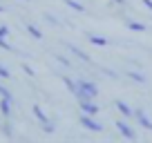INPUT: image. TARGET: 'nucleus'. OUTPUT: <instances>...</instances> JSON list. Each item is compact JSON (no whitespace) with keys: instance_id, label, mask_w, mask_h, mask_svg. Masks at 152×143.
<instances>
[{"instance_id":"obj_21","label":"nucleus","mask_w":152,"mask_h":143,"mask_svg":"<svg viewBox=\"0 0 152 143\" xmlns=\"http://www.w3.org/2000/svg\"><path fill=\"white\" fill-rule=\"evenodd\" d=\"M141 2H143V5H145L148 9H150V11H152V0H141Z\"/></svg>"},{"instance_id":"obj_19","label":"nucleus","mask_w":152,"mask_h":143,"mask_svg":"<svg viewBox=\"0 0 152 143\" xmlns=\"http://www.w3.org/2000/svg\"><path fill=\"white\" fill-rule=\"evenodd\" d=\"M56 61H58V63H63L65 67H69V61H67V58H63V56H56Z\"/></svg>"},{"instance_id":"obj_8","label":"nucleus","mask_w":152,"mask_h":143,"mask_svg":"<svg viewBox=\"0 0 152 143\" xmlns=\"http://www.w3.org/2000/svg\"><path fill=\"white\" fill-rule=\"evenodd\" d=\"M114 105H116V110H119L121 114L125 116V119H128V116H132V114H134V112L130 110V105H128V103H123V101H116V103H114Z\"/></svg>"},{"instance_id":"obj_6","label":"nucleus","mask_w":152,"mask_h":143,"mask_svg":"<svg viewBox=\"0 0 152 143\" xmlns=\"http://www.w3.org/2000/svg\"><path fill=\"white\" fill-rule=\"evenodd\" d=\"M134 116H137V121L141 123V128H145V130H150V132H152V121L148 119V114L141 110V107H139V110L134 112Z\"/></svg>"},{"instance_id":"obj_9","label":"nucleus","mask_w":152,"mask_h":143,"mask_svg":"<svg viewBox=\"0 0 152 143\" xmlns=\"http://www.w3.org/2000/svg\"><path fill=\"white\" fill-rule=\"evenodd\" d=\"M125 76H130L132 81H137V83H145V76H143V74H139V72L128 69V72H125Z\"/></svg>"},{"instance_id":"obj_5","label":"nucleus","mask_w":152,"mask_h":143,"mask_svg":"<svg viewBox=\"0 0 152 143\" xmlns=\"http://www.w3.org/2000/svg\"><path fill=\"white\" fill-rule=\"evenodd\" d=\"M76 83H78V87H81L90 98H96V96H99V87H96L94 83H90V81H76Z\"/></svg>"},{"instance_id":"obj_20","label":"nucleus","mask_w":152,"mask_h":143,"mask_svg":"<svg viewBox=\"0 0 152 143\" xmlns=\"http://www.w3.org/2000/svg\"><path fill=\"white\" fill-rule=\"evenodd\" d=\"M23 69H25V74H27V76H34V69H31V67H29V65H25Z\"/></svg>"},{"instance_id":"obj_13","label":"nucleus","mask_w":152,"mask_h":143,"mask_svg":"<svg viewBox=\"0 0 152 143\" xmlns=\"http://www.w3.org/2000/svg\"><path fill=\"white\" fill-rule=\"evenodd\" d=\"M69 52H74V54H76V56L81 58V61H85V63H90V56H87V54H83V52H81V49H78V47H74V45H69Z\"/></svg>"},{"instance_id":"obj_12","label":"nucleus","mask_w":152,"mask_h":143,"mask_svg":"<svg viewBox=\"0 0 152 143\" xmlns=\"http://www.w3.org/2000/svg\"><path fill=\"white\" fill-rule=\"evenodd\" d=\"M27 31L31 34V36H34L36 40H40V38H43V31H40L38 27H34V25H27Z\"/></svg>"},{"instance_id":"obj_16","label":"nucleus","mask_w":152,"mask_h":143,"mask_svg":"<svg viewBox=\"0 0 152 143\" xmlns=\"http://www.w3.org/2000/svg\"><path fill=\"white\" fill-rule=\"evenodd\" d=\"M9 76H11V72L5 65H0V78H9Z\"/></svg>"},{"instance_id":"obj_11","label":"nucleus","mask_w":152,"mask_h":143,"mask_svg":"<svg viewBox=\"0 0 152 143\" xmlns=\"http://www.w3.org/2000/svg\"><path fill=\"white\" fill-rule=\"evenodd\" d=\"M65 5L69 7V9H74V11H81V14L85 11V7H83L81 2H76V0H65Z\"/></svg>"},{"instance_id":"obj_2","label":"nucleus","mask_w":152,"mask_h":143,"mask_svg":"<svg viewBox=\"0 0 152 143\" xmlns=\"http://www.w3.org/2000/svg\"><path fill=\"white\" fill-rule=\"evenodd\" d=\"M78 121H81V125H83V128L92 130V132H103V125H101V123H96V121H94V116H92V114H85V112H83V114H81V119H78Z\"/></svg>"},{"instance_id":"obj_10","label":"nucleus","mask_w":152,"mask_h":143,"mask_svg":"<svg viewBox=\"0 0 152 143\" xmlns=\"http://www.w3.org/2000/svg\"><path fill=\"white\" fill-rule=\"evenodd\" d=\"M90 43H92V45H99V47H105V45H107V38H101V36L90 34Z\"/></svg>"},{"instance_id":"obj_1","label":"nucleus","mask_w":152,"mask_h":143,"mask_svg":"<svg viewBox=\"0 0 152 143\" xmlns=\"http://www.w3.org/2000/svg\"><path fill=\"white\" fill-rule=\"evenodd\" d=\"M31 112H34V116H36V119L43 123V130H45V132L52 134V132H54V125H49V119H47V114L43 112V107H40V105H34Z\"/></svg>"},{"instance_id":"obj_15","label":"nucleus","mask_w":152,"mask_h":143,"mask_svg":"<svg viewBox=\"0 0 152 143\" xmlns=\"http://www.w3.org/2000/svg\"><path fill=\"white\" fill-rule=\"evenodd\" d=\"M0 96H2V98H9V101H14V96H11V92L7 90V87H2V85H0Z\"/></svg>"},{"instance_id":"obj_22","label":"nucleus","mask_w":152,"mask_h":143,"mask_svg":"<svg viewBox=\"0 0 152 143\" xmlns=\"http://www.w3.org/2000/svg\"><path fill=\"white\" fill-rule=\"evenodd\" d=\"M114 2H116V5H125V0H114Z\"/></svg>"},{"instance_id":"obj_4","label":"nucleus","mask_w":152,"mask_h":143,"mask_svg":"<svg viewBox=\"0 0 152 143\" xmlns=\"http://www.w3.org/2000/svg\"><path fill=\"white\" fill-rule=\"evenodd\" d=\"M116 130H119V132L123 134V136L128 139V141H134V139H137V132H134V130L130 128V125L125 123V121H116Z\"/></svg>"},{"instance_id":"obj_17","label":"nucleus","mask_w":152,"mask_h":143,"mask_svg":"<svg viewBox=\"0 0 152 143\" xmlns=\"http://www.w3.org/2000/svg\"><path fill=\"white\" fill-rule=\"evenodd\" d=\"M0 49H7V52H11V45L7 43V38H2V36H0Z\"/></svg>"},{"instance_id":"obj_14","label":"nucleus","mask_w":152,"mask_h":143,"mask_svg":"<svg viewBox=\"0 0 152 143\" xmlns=\"http://www.w3.org/2000/svg\"><path fill=\"white\" fill-rule=\"evenodd\" d=\"M128 29H132V31H145V25H143V23H132V20H128Z\"/></svg>"},{"instance_id":"obj_23","label":"nucleus","mask_w":152,"mask_h":143,"mask_svg":"<svg viewBox=\"0 0 152 143\" xmlns=\"http://www.w3.org/2000/svg\"><path fill=\"white\" fill-rule=\"evenodd\" d=\"M2 11H5V7H0V14H2Z\"/></svg>"},{"instance_id":"obj_18","label":"nucleus","mask_w":152,"mask_h":143,"mask_svg":"<svg viewBox=\"0 0 152 143\" xmlns=\"http://www.w3.org/2000/svg\"><path fill=\"white\" fill-rule=\"evenodd\" d=\"M0 36H2V38L9 36V27H7V25H0Z\"/></svg>"},{"instance_id":"obj_7","label":"nucleus","mask_w":152,"mask_h":143,"mask_svg":"<svg viewBox=\"0 0 152 143\" xmlns=\"http://www.w3.org/2000/svg\"><path fill=\"white\" fill-rule=\"evenodd\" d=\"M11 103H14V101H9V98H2V101H0V112H2L5 119H9V116H11Z\"/></svg>"},{"instance_id":"obj_3","label":"nucleus","mask_w":152,"mask_h":143,"mask_svg":"<svg viewBox=\"0 0 152 143\" xmlns=\"http://www.w3.org/2000/svg\"><path fill=\"white\" fill-rule=\"evenodd\" d=\"M78 103H81V110L85 112V114H92V116L99 114V105L94 103V98H83V101H78Z\"/></svg>"}]
</instances>
